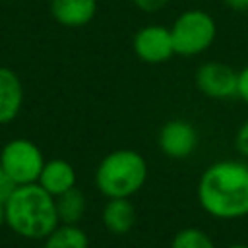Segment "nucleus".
Listing matches in <instances>:
<instances>
[{
    "label": "nucleus",
    "instance_id": "nucleus-7",
    "mask_svg": "<svg viewBox=\"0 0 248 248\" xmlns=\"http://www.w3.org/2000/svg\"><path fill=\"white\" fill-rule=\"evenodd\" d=\"M134 54L145 64H163L174 56L170 27L161 23H149L140 27L132 39Z\"/></svg>",
    "mask_w": 248,
    "mask_h": 248
},
{
    "label": "nucleus",
    "instance_id": "nucleus-17",
    "mask_svg": "<svg viewBox=\"0 0 248 248\" xmlns=\"http://www.w3.org/2000/svg\"><path fill=\"white\" fill-rule=\"evenodd\" d=\"M132 4H134L138 10L145 12V14H153V12L163 10V8L169 4V0H132Z\"/></svg>",
    "mask_w": 248,
    "mask_h": 248
},
{
    "label": "nucleus",
    "instance_id": "nucleus-21",
    "mask_svg": "<svg viewBox=\"0 0 248 248\" xmlns=\"http://www.w3.org/2000/svg\"><path fill=\"white\" fill-rule=\"evenodd\" d=\"M6 202H0V229L6 225Z\"/></svg>",
    "mask_w": 248,
    "mask_h": 248
},
{
    "label": "nucleus",
    "instance_id": "nucleus-16",
    "mask_svg": "<svg viewBox=\"0 0 248 248\" xmlns=\"http://www.w3.org/2000/svg\"><path fill=\"white\" fill-rule=\"evenodd\" d=\"M234 147H236V151H238L244 159H248V118H246V120L238 126V130H236Z\"/></svg>",
    "mask_w": 248,
    "mask_h": 248
},
{
    "label": "nucleus",
    "instance_id": "nucleus-10",
    "mask_svg": "<svg viewBox=\"0 0 248 248\" xmlns=\"http://www.w3.org/2000/svg\"><path fill=\"white\" fill-rule=\"evenodd\" d=\"M76 182H78V174H76V169L70 161L66 159H50V161H45V167L39 174V180L37 184L46 190L52 198L76 188Z\"/></svg>",
    "mask_w": 248,
    "mask_h": 248
},
{
    "label": "nucleus",
    "instance_id": "nucleus-6",
    "mask_svg": "<svg viewBox=\"0 0 248 248\" xmlns=\"http://www.w3.org/2000/svg\"><path fill=\"white\" fill-rule=\"evenodd\" d=\"M196 89L207 99H232L238 97V70L225 62L209 60L198 66L194 74Z\"/></svg>",
    "mask_w": 248,
    "mask_h": 248
},
{
    "label": "nucleus",
    "instance_id": "nucleus-14",
    "mask_svg": "<svg viewBox=\"0 0 248 248\" xmlns=\"http://www.w3.org/2000/svg\"><path fill=\"white\" fill-rule=\"evenodd\" d=\"M41 248H89V236L79 225H58Z\"/></svg>",
    "mask_w": 248,
    "mask_h": 248
},
{
    "label": "nucleus",
    "instance_id": "nucleus-23",
    "mask_svg": "<svg viewBox=\"0 0 248 248\" xmlns=\"http://www.w3.org/2000/svg\"><path fill=\"white\" fill-rule=\"evenodd\" d=\"M6 2H10V0H6Z\"/></svg>",
    "mask_w": 248,
    "mask_h": 248
},
{
    "label": "nucleus",
    "instance_id": "nucleus-12",
    "mask_svg": "<svg viewBox=\"0 0 248 248\" xmlns=\"http://www.w3.org/2000/svg\"><path fill=\"white\" fill-rule=\"evenodd\" d=\"M138 213L130 198H110L103 205L101 221L112 234H128L136 225Z\"/></svg>",
    "mask_w": 248,
    "mask_h": 248
},
{
    "label": "nucleus",
    "instance_id": "nucleus-24",
    "mask_svg": "<svg viewBox=\"0 0 248 248\" xmlns=\"http://www.w3.org/2000/svg\"><path fill=\"white\" fill-rule=\"evenodd\" d=\"M246 14H248V12H246Z\"/></svg>",
    "mask_w": 248,
    "mask_h": 248
},
{
    "label": "nucleus",
    "instance_id": "nucleus-8",
    "mask_svg": "<svg viewBox=\"0 0 248 248\" xmlns=\"http://www.w3.org/2000/svg\"><path fill=\"white\" fill-rule=\"evenodd\" d=\"M198 140H200L198 130L194 128L192 122L184 118H172L161 126L157 143L165 157L180 161V159L190 157L196 151Z\"/></svg>",
    "mask_w": 248,
    "mask_h": 248
},
{
    "label": "nucleus",
    "instance_id": "nucleus-2",
    "mask_svg": "<svg viewBox=\"0 0 248 248\" xmlns=\"http://www.w3.org/2000/svg\"><path fill=\"white\" fill-rule=\"evenodd\" d=\"M4 205L6 225L27 240H45L60 225L54 198L37 182L16 186Z\"/></svg>",
    "mask_w": 248,
    "mask_h": 248
},
{
    "label": "nucleus",
    "instance_id": "nucleus-19",
    "mask_svg": "<svg viewBox=\"0 0 248 248\" xmlns=\"http://www.w3.org/2000/svg\"><path fill=\"white\" fill-rule=\"evenodd\" d=\"M238 99L248 105V66L238 70Z\"/></svg>",
    "mask_w": 248,
    "mask_h": 248
},
{
    "label": "nucleus",
    "instance_id": "nucleus-9",
    "mask_svg": "<svg viewBox=\"0 0 248 248\" xmlns=\"http://www.w3.org/2000/svg\"><path fill=\"white\" fill-rule=\"evenodd\" d=\"M23 107V83L19 76L6 66H0V126L17 118Z\"/></svg>",
    "mask_w": 248,
    "mask_h": 248
},
{
    "label": "nucleus",
    "instance_id": "nucleus-11",
    "mask_svg": "<svg viewBox=\"0 0 248 248\" xmlns=\"http://www.w3.org/2000/svg\"><path fill=\"white\" fill-rule=\"evenodd\" d=\"M50 16L64 27H83L97 14V0H50Z\"/></svg>",
    "mask_w": 248,
    "mask_h": 248
},
{
    "label": "nucleus",
    "instance_id": "nucleus-20",
    "mask_svg": "<svg viewBox=\"0 0 248 248\" xmlns=\"http://www.w3.org/2000/svg\"><path fill=\"white\" fill-rule=\"evenodd\" d=\"M227 8L234 12H248V0H223Z\"/></svg>",
    "mask_w": 248,
    "mask_h": 248
},
{
    "label": "nucleus",
    "instance_id": "nucleus-22",
    "mask_svg": "<svg viewBox=\"0 0 248 248\" xmlns=\"http://www.w3.org/2000/svg\"><path fill=\"white\" fill-rule=\"evenodd\" d=\"M225 248H248V244H244V242H232V244H229Z\"/></svg>",
    "mask_w": 248,
    "mask_h": 248
},
{
    "label": "nucleus",
    "instance_id": "nucleus-5",
    "mask_svg": "<svg viewBox=\"0 0 248 248\" xmlns=\"http://www.w3.org/2000/svg\"><path fill=\"white\" fill-rule=\"evenodd\" d=\"M0 167L16 186L35 184L45 167V155L35 141L14 138L0 149Z\"/></svg>",
    "mask_w": 248,
    "mask_h": 248
},
{
    "label": "nucleus",
    "instance_id": "nucleus-3",
    "mask_svg": "<svg viewBox=\"0 0 248 248\" xmlns=\"http://www.w3.org/2000/svg\"><path fill=\"white\" fill-rule=\"evenodd\" d=\"M147 180V163L136 149L122 147L107 153L95 169V186L107 198H132Z\"/></svg>",
    "mask_w": 248,
    "mask_h": 248
},
{
    "label": "nucleus",
    "instance_id": "nucleus-18",
    "mask_svg": "<svg viewBox=\"0 0 248 248\" xmlns=\"http://www.w3.org/2000/svg\"><path fill=\"white\" fill-rule=\"evenodd\" d=\"M14 190H16L14 180H12V178L4 172V169L0 167V202H6Z\"/></svg>",
    "mask_w": 248,
    "mask_h": 248
},
{
    "label": "nucleus",
    "instance_id": "nucleus-4",
    "mask_svg": "<svg viewBox=\"0 0 248 248\" xmlns=\"http://www.w3.org/2000/svg\"><path fill=\"white\" fill-rule=\"evenodd\" d=\"M170 37H172L174 54L198 56L213 45L217 37V23L213 16L205 10L200 8L184 10L172 21Z\"/></svg>",
    "mask_w": 248,
    "mask_h": 248
},
{
    "label": "nucleus",
    "instance_id": "nucleus-13",
    "mask_svg": "<svg viewBox=\"0 0 248 248\" xmlns=\"http://www.w3.org/2000/svg\"><path fill=\"white\" fill-rule=\"evenodd\" d=\"M56 203V213H58V221L62 225H78L87 209V200L85 194L76 186L60 196L54 198Z\"/></svg>",
    "mask_w": 248,
    "mask_h": 248
},
{
    "label": "nucleus",
    "instance_id": "nucleus-15",
    "mask_svg": "<svg viewBox=\"0 0 248 248\" xmlns=\"http://www.w3.org/2000/svg\"><path fill=\"white\" fill-rule=\"evenodd\" d=\"M170 248H217V246L205 231L198 227H184L176 231V234L172 236Z\"/></svg>",
    "mask_w": 248,
    "mask_h": 248
},
{
    "label": "nucleus",
    "instance_id": "nucleus-1",
    "mask_svg": "<svg viewBox=\"0 0 248 248\" xmlns=\"http://www.w3.org/2000/svg\"><path fill=\"white\" fill-rule=\"evenodd\" d=\"M196 196L200 207L221 221L248 215V163L221 159L211 163L200 176Z\"/></svg>",
    "mask_w": 248,
    "mask_h": 248
}]
</instances>
